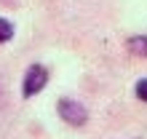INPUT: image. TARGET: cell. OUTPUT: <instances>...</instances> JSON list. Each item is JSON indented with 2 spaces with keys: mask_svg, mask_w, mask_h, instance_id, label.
Masks as SVG:
<instances>
[{
  "mask_svg": "<svg viewBox=\"0 0 147 139\" xmlns=\"http://www.w3.org/2000/svg\"><path fill=\"white\" fill-rule=\"evenodd\" d=\"M13 38V24L8 19H0V43H8Z\"/></svg>",
  "mask_w": 147,
  "mask_h": 139,
  "instance_id": "277c9868",
  "label": "cell"
},
{
  "mask_svg": "<svg viewBox=\"0 0 147 139\" xmlns=\"http://www.w3.org/2000/svg\"><path fill=\"white\" fill-rule=\"evenodd\" d=\"M46 83H48V72H46V67H43V64H32V67L27 70V75H24L22 94H24V96H35L38 91L46 88Z\"/></svg>",
  "mask_w": 147,
  "mask_h": 139,
  "instance_id": "6da1fadb",
  "label": "cell"
},
{
  "mask_svg": "<svg viewBox=\"0 0 147 139\" xmlns=\"http://www.w3.org/2000/svg\"><path fill=\"white\" fill-rule=\"evenodd\" d=\"M56 110H59V115H62L70 126H83L86 120H88V112H86V107H83L80 102H75V99H59Z\"/></svg>",
  "mask_w": 147,
  "mask_h": 139,
  "instance_id": "7a4b0ae2",
  "label": "cell"
},
{
  "mask_svg": "<svg viewBox=\"0 0 147 139\" xmlns=\"http://www.w3.org/2000/svg\"><path fill=\"white\" fill-rule=\"evenodd\" d=\"M134 91H136V96H139L142 102H147V78H142V80L136 83V88H134Z\"/></svg>",
  "mask_w": 147,
  "mask_h": 139,
  "instance_id": "5b68a950",
  "label": "cell"
},
{
  "mask_svg": "<svg viewBox=\"0 0 147 139\" xmlns=\"http://www.w3.org/2000/svg\"><path fill=\"white\" fill-rule=\"evenodd\" d=\"M126 48L131 51L134 56H147V35H136V38H128Z\"/></svg>",
  "mask_w": 147,
  "mask_h": 139,
  "instance_id": "3957f363",
  "label": "cell"
}]
</instances>
